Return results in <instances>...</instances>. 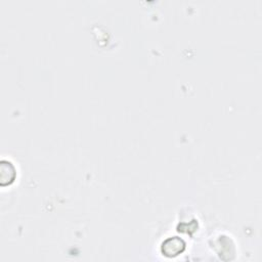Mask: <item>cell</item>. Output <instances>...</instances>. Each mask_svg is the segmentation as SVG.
Instances as JSON below:
<instances>
[{
  "mask_svg": "<svg viewBox=\"0 0 262 262\" xmlns=\"http://www.w3.org/2000/svg\"><path fill=\"white\" fill-rule=\"evenodd\" d=\"M185 248V244L184 242L177 237H170L168 239H166L163 245H162V252L164 253V255L168 256V257H174L179 255L180 253L183 252Z\"/></svg>",
  "mask_w": 262,
  "mask_h": 262,
  "instance_id": "obj_1",
  "label": "cell"
}]
</instances>
